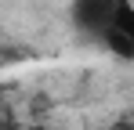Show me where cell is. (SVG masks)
<instances>
[{
	"mask_svg": "<svg viewBox=\"0 0 134 130\" xmlns=\"http://www.w3.org/2000/svg\"><path fill=\"white\" fill-rule=\"evenodd\" d=\"M105 47L116 51V54H123V58H134V7L123 11V18H120V25L109 33Z\"/></svg>",
	"mask_w": 134,
	"mask_h": 130,
	"instance_id": "cell-2",
	"label": "cell"
},
{
	"mask_svg": "<svg viewBox=\"0 0 134 130\" xmlns=\"http://www.w3.org/2000/svg\"><path fill=\"white\" fill-rule=\"evenodd\" d=\"M112 130H134V123H120V127H112Z\"/></svg>",
	"mask_w": 134,
	"mask_h": 130,
	"instance_id": "cell-3",
	"label": "cell"
},
{
	"mask_svg": "<svg viewBox=\"0 0 134 130\" xmlns=\"http://www.w3.org/2000/svg\"><path fill=\"white\" fill-rule=\"evenodd\" d=\"M127 11V0H72V25L91 40H109Z\"/></svg>",
	"mask_w": 134,
	"mask_h": 130,
	"instance_id": "cell-1",
	"label": "cell"
}]
</instances>
